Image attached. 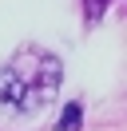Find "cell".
<instances>
[{"mask_svg": "<svg viewBox=\"0 0 127 131\" xmlns=\"http://www.w3.org/2000/svg\"><path fill=\"white\" fill-rule=\"evenodd\" d=\"M79 115H83V107H79V103H68L64 115H60V131H76L79 127Z\"/></svg>", "mask_w": 127, "mask_h": 131, "instance_id": "2", "label": "cell"}, {"mask_svg": "<svg viewBox=\"0 0 127 131\" xmlns=\"http://www.w3.org/2000/svg\"><path fill=\"white\" fill-rule=\"evenodd\" d=\"M56 83H60V64L48 56H36V68L12 64L0 72V103L12 111H32L44 103L48 91H56Z\"/></svg>", "mask_w": 127, "mask_h": 131, "instance_id": "1", "label": "cell"}]
</instances>
